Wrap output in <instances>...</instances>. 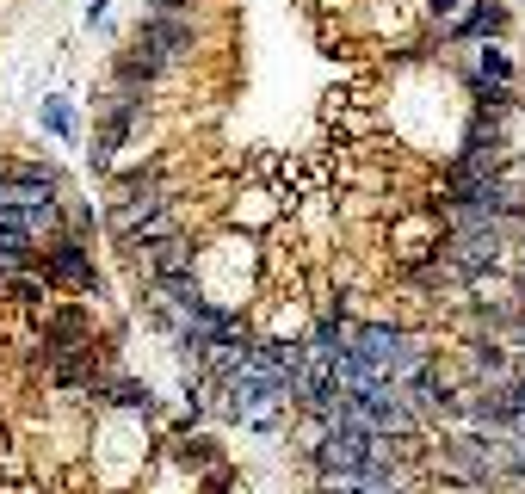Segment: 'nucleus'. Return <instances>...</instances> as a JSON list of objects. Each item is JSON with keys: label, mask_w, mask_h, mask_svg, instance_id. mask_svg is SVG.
Instances as JSON below:
<instances>
[{"label": "nucleus", "mask_w": 525, "mask_h": 494, "mask_svg": "<svg viewBox=\"0 0 525 494\" xmlns=\"http://www.w3.org/2000/svg\"><path fill=\"white\" fill-rule=\"evenodd\" d=\"M408 334L402 328H383V322H365V328H340V352H353V359L377 377V383H396L402 359H408Z\"/></svg>", "instance_id": "obj_1"}, {"label": "nucleus", "mask_w": 525, "mask_h": 494, "mask_svg": "<svg viewBox=\"0 0 525 494\" xmlns=\"http://www.w3.org/2000/svg\"><path fill=\"white\" fill-rule=\"evenodd\" d=\"M155 210H167V192H161L155 180H130V186L118 192V204H112V229L130 241L136 229H143V223L155 217Z\"/></svg>", "instance_id": "obj_2"}, {"label": "nucleus", "mask_w": 525, "mask_h": 494, "mask_svg": "<svg viewBox=\"0 0 525 494\" xmlns=\"http://www.w3.org/2000/svg\"><path fill=\"white\" fill-rule=\"evenodd\" d=\"M50 278L56 285H75V291H93V260H87V247L75 241V235H56L50 241Z\"/></svg>", "instance_id": "obj_3"}, {"label": "nucleus", "mask_w": 525, "mask_h": 494, "mask_svg": "<svg viewBox=\"0 0 525 494\" xmlns=\"http://www.w3.org/2000/svg\"><path fill=\"white\" fill-rule=\"evenodd\" d=\"M501 155H507V136H501V124H470V136H464V149H458V167H476V173H495L501 167Z\"/></svg>", "instance_id": "obj_4"}, {"label": "nucleus", "mask_w": 525, "mask_h": 494, "mask_svg": "<svg viewBox=\"0 0 525 494\" xmlns=\"http://www.w3.org/2000/svg\"><path fill=\"white\" fill-rule=\"evenodd\" d=\"M143 44H149L161 62H173V56L192 50V25L173 19V13H149V19H143Z\"/></svg>", "instance_id": "obj_5"}, {"label": "nucleus", "mask_w": 525, "mask_h": 494, "mask_svg": "<svg viewBox=\"0 0 525 494\" xmlns=\"http://www.w3.org/2000/svg\"><path fill=\"white\" fill-rule=\"evenodd\" d=\"M501 25H507V13H501V0H476V7H470L464 19H451L445 31H451V38H495Z\"/></svg>", "instance_id": "obj_6"}, {"label": "nucleus", "mask_w": 525, "mask_h": 494, "mask_svg": "<svg viewBox=\"0 0 525 494\" xmlns=\"http://www.w3.org/2000/svg\"><path fill=\"white\" fill-rule=\"evenodd\" d=\"M476 81H482V87H513V62H507L501 44H488V50L476 56Z\"/></svg>", "instance_id": "obj_7"}, {"label": "nucleus", "mask_w": 525, "mask_h": 494, "mask_svg": "<svg viewBox=\"0 0 525 494\" xmlns=\"http://www.w3.org/2000/svg\"><path fill=\"white\" fill-rule=\"evenodd\" d=\"M25 260H31V241H0V285L25 278Z\"/></svg>", "instance_id": "obj_8"}, {"label": "nucleus", "mask_w": 525, "mask_h": 494, "mask_svg": "<svg viewBox=\"0 0 525 494\" xmlns=\"http://www.w3.org/2000/svg\"><path fill=\"white\" fill-rule=\"evenodd\" d=\"M112 402H118V408H143V414L155 408V396L143 390V383H130V377H124V383H112Z\"/></svg>", "instance_id": "obj_9"}, {"label": "nucleus", "mask_w": 525, "mask_h": 494, "mask_svg": "<svg viewBox=\"0 0 525 494\" xmlns=\"http://www.w3.org/2000/svg\"><path fill=\"white\" fill-rule=\"evenodd\" d=\"M44 124H50L56 136H68V130H75V118H68V105H62V99H44Z\"/></svg>", "instance_id": "obj_10"}, {"label": "nucleus", "mask_w": 525, "mask_h": 494, "mask_svg": "<svg viewBox=\"0 0 525 494\" xmlns=\"http://www.w3.org/2000/svg\"><path fill=\"white\" fill-rule=\"evenodd\" d=\"M470 7H476V0H433V13H439L445 25H451V19H464Z\"/></svg>", "instance_id": "obj_11"}, {"label": "nucleus", "mask_w": 525, "mask_h": 494, "mask_svg": "<svg viewBox=\"0 0 525 494\" xmlns=\"http://www.w3.org/2000/svg\"><path fill=\"white\" fill-rule=\"evenodd\" d=\"M180 457H186V464H210V439H192Z\"/></svg>", "instance_id": "obj_12"}, {"label": "nucleus", "mask_w": 525, "mask_h": 494, "mask_svg": "<svg viewBox=\"0 0 525 494\" xmlns=\"http://www.w3.org/2000/svg\"><path fill=\"white\" fill-rule=\"evenodd\" d=\"M149 7H155V13H186L192 0H149Z\"/></svg>", "instance_id": "obj_13"}, {"label": "nucleus", "mask_w": 525, "mask_h": 494, "mask_svg": "<svg viewBox=\"0 0 525 494\" xmlns=\"http://www.w3.org/2000/svg\"><path fill=\"white\" fill-rule=\"evenodd\" d=\"M519 247H525V235H519Z\"/></svg>", "instance_id": "obj_14"}]
</instances>
